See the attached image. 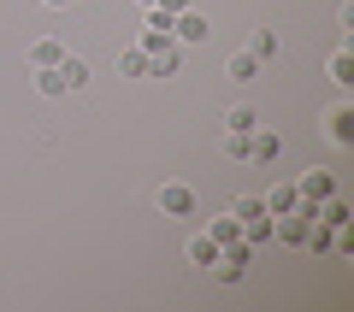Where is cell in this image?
<instances>
[{"label": "cell", "instance_id": "obj_1", "mask_svg": "<svg viewBox=\"0 0 354 312\" xmlns=\"http://www.w3.org/2000/svg\"><path fill=\"white\" fill-rule=\"evenodd\" d=\"M153 206H160L165 218H195V188L189 183H160L153 188Z\"/></svg>", "mask_w": 354, "mask_h": 312}, {"label": "cell", "instance_id": "obj_2", "mask_svg": "<svg viewBox=\"0 0 354 312\" xmlns=\"http://www.w3.org/2000/svg\"><path fill=\"white\" fill-rule=\"evenodd\" d=\"M207 36H213V24H207V18L195 12V6H189V12H177V18H171V41H177V48H201Z\"/></svg>", "mask_w": 354, "mask_h": 312}, {"label": "cell", "instance_id": "obj_3", "mask_svg": "<svg viewBox=\"0 0 354 312\" xmlns=\"http://www.w3.org/2000/svg\"><path fill=\"white\" fill-rule=\"evenodd\" d=\"M325 136L337 148H354V106H330L325 113Z\"/></svg>", "mask_w": 354, "mask_h": 312}, {"label": "cell", "instance_id": "obj_4", "mask_svg": "<svg viewBox=\"0 0 354 312\" xmlns=\"http://www.w3.org/2000/svg\"><path fill=\"white\" fill-rule=\"evenodd\" d=\"M295 188H301V200H330V195H337V177H330V171H301Z\"/></svg>", "mask_w": 354, "mask_h": 312}, {"label": "cell", "instance_id": "obj_5", "mask_svg": "<svg viewBox=\"0 0 354 312\" xmlns=\"http://www.w3.org/2000/svg\"><path fill=\"white\" fill-rule=\"evenodd\" d=\"M24 59H30V71H41V65H59V59H65V41H59V36H41V41H30Z\"/></svg>", "mask_w": 354, "mask_h": 312}, {"label": "cell", "instance_id": "obj_6", "mask_svg": "<svg viewBox=\"0 0 354 312\" xmlns=\"http://www.w3.org/2000/svg\"><path fill=\"white\" fill-rule=\"evenodd\" d=\"M266 213H272V218H278V213H295V200H301V188H295V183H272V188H266Z\"/></svg>", "mask_w": 354, "mask_h": 312}, {"label": "cell", "instance_id": "obj_7", "mask_svg": "<svg viewBox=\"0 0 354 312\" xmlns=\"http://www.w3.org/2000/svg\"><path fill=\"white\" fill-rule=\"evenodd\" d=\"M242 53H254V59H278V53H283V36H278V30H254V36H248V48H242Z\"/></svg>", "mask_w": 354, "mask_h": 312}, {"label": "cell", "instance_id": "obj_8", "mask_svg": "<svg viewBox=\"0 0 354 312\" xmlns=\"http://www.w3.org/2000/svg\"><path fill=\"white\" fill-rule=\"evenodd\" d=\"M225 77H230V83H242V88L260 83V59H254V53H230V59H225Z\"/></svg>", "mask_w": 354, "mask_h": 312}, {"label": "cell", "instance_id": "obj_9", "mask_svg": "<svg viewBox=\"0 0 354 312\" xmlns=\"http://www.w3.org/2000/svg\"><path fill=\"white\" fill-rule=\"evenodd\" d=\"M177 71H183V48L177 41L160 48V53H148V77H177Z\"/></svg>", "mask_w": 354, "mask_h": 312}, {"label": "cell", "instance_id": "obj_10", "mask_svg": "<svg viewBox=\"0 0 354 312\" xmlns=\"http://www.w3.org/2000/svg\"><path fill=\"white\" fill-rule=\"evenodd\" d=\"M218 253H225V248H218V242H213V236L201 230V236H189V248H183V260H189V265H201V271H207V265H213Z\"/></svg>", "mask_w": 354, "mask_h": 312}, {"label": "cell", "instance_id": "obj_11", "mask_svg": "<svg viewBox=\"0 0 354 312\" xmlns=\"http://www.w3.org/2000/svg\"><path fill=\"white\" fill-rule=\"evenodd\" d=\"M283 153V142H278V130H254V153H248V165H272Z\"/></svg>", "mask_w": 354, "mask_h": 312}, {"label": "cell", "instance_id": "obj_12", "mask_svg": "<svg viewBox=\"0 0 354 312\" xmlns=\"http://www.w3.org/2000/svg\"><path fill=\"white\" fill-rule=\"evenodd\" d=\"M30 77H36V95H48V100L71 95V88H65V77H59V65H41V71H30Z\"/></svg>", "mask_w": 354, "mask_h": 312}, {"label": "cell", "instance_id": "obj_13", "mask_svg": "<svg viewBox=\"0 0 354 312\" xmlns=\"http://www.w3.org/2000/svg\"><path fill=\"white\" fill-rule=\"evenodd\" d=\"M225 130H230V136H254V130H260V113H254V106H230Z\"/></svg>", "mask_w": 354, "mask_h": 312}, {"label": "cell", "instance_id": "obj_14", "mask_svg": "<svg viewBox=\"0 0 354 312\" xmlns=\"http://www.w3.org/2000/svg\"><path fill=\"white\" fill-rule=\"evenodd\" d=\"M330 83H337V88H354V53L348 48H337V53H330Z\"/></svg>", "mask_w": 354, "mask_h": 312}, {"label": "cell", "instance_id": "obj_15", "mask_svg": "<svg viewBox=\"0 0 354 312\" xmlns=\"http://www.w3.org/2000/svg\"><path fill=\"white\" fill-rule=\"evenodd\" d=\"M118 77H148V53H142V48H118Z\"/></svg>", "mask_w": 354, "mask_h": 312}, {"label": "cell", "instance_id": "obj_16", "mask_svg": "<svg viewBox=\"0 0 354 312\" xmlns=\"http://www.w3.org/2000/svg\"><path fill=\"white\" fill-rule=\"evenodd\" d=\"M59 77H65V88H83V83H88V59H83V53H65V59H59Z\"/></svg>", "mask_w": 354, "mask_h": 312}, {"label": "cell", "instance_id": "obj_17", "mask_svg": "<svg viewBox=\"0 0 354 312\" xmlns=\"http://www.w3.org/2000/svg\"><path fill=\"white\" fill-rule=\"evenodd\" d=\"M301 248H313V253H337V230L313 218V230H307V242H301Z\"/></svg>", "mask_w": 354, "mask_h": 312}, {"label": "cell", "instance_id": "obj_18", "mask_svg": "<svg viewBox=\"0 0 354 312\" xmlns=\"http://www.w3.org/2000/svg\"><path fill=\"white\" fill-rule=\"evenodd\" d=\"M207 236H213L218 248H236V242H242V224H236V218H213V230H207Z\"/></svg>", "mask_w": 354, "mask_h": 312}, {"label": "cell", "instance_id": "obj_19", "mask_svg": "<svg viewBox=\"0 0 354 312\" xmlns=\"http://www.w3.org/2000/svg\"><path fill=\"white\" fill-rule=\"evenodd\" d=\"M260 213H266V200H260V195H242L236 206H230V218H236V224H254Z\"/></svg>", "mask_w": 354, "mask_h": 312}, {"label": "cell", "instance_id": "obj_20", "mask_svg": "<svg viewBox=\"0 0 354 312\" xmlns=\"http://www.w3.org/2000/svg\"><path fill=\"white\" fill-rule=\"evenodd\" d=\"M225 153H230L236 165H248V153H254V136H230V130H225Z\"/></svg>", "mask_w": 354, "mask_h": 312}, {"label": "cell", "instance_id": "obj_21", "mask_svg": "<svg viewBox=\"0 0 354 312\" xmlns=\"http://www.w3.org/2000/svg\"><path fill=\"white\" fill-rule=\"evenodd\" d=\"M136 48H142V53H160V48H171V36H165V30H142Z\"/></svg>", "mask_w": 354, "mask_h": 312}, {"label": "cell", "instance_id": "obj_22", "mask_svg": "<svg viewBox=\"0 0 354 312\" xmlns=\"http://www.w3.org/2000/svg\"><path fill=\"white\" fill-rule=\"evenodd\" d=\"M160 6H165V12H171V18H177V12H189L195 0H160Z\"/></svg>", "mask_w": 354, "mask_h": 312}, {"label": "cell", "instance_id": "obj_23", "mask_svg": "<svg viewBox=\"0 0 354 312\" xmlns=\"http://www.w3.org/2000/svg\"><path fill=\"white\" fill-rule=\"evenodd\" d=\"M41 6H48V12H59V6H71V0H41Z\"/></svg>", "mask_w": 354, "mask_h": 312}, {"label": "cell", "instance_id": "obj_24", "mask_svg": "<svg viewBox=\"0 0 354 312\" xmlns=\"http://www.w3.org/2000/svg\"><path fill=\"white\" fill-rule=\"evenodd\" d=\"M136 6H160V0H136Z\"/></svg>", "mask_w": 354, "mask_h": 312}]
</instances>
